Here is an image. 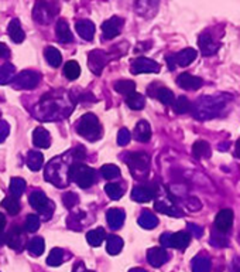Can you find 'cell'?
<instances>
[{
  "label": "cell",
  "instance_id": "836d02e7",
  "mask_svg": "<svg viewBox=\"0 0 240 272\" xmlns=\"http://www.w3.org/2000/svg\"><path fill=\"white\" fill-rule=\"evenodd\" d=\"M14 73H16V68L13 64H4L0 67V85H6L9 84L11 80H14Z\"/></svg>",
  "mask_w": 240,
  "mask_h": 272
},
{
  "label": "cell",
  "instance_id": "680465c9",
  "mask_svg": "<svg viewBox=\"0 0 240 272\" xmlns=\"http://www.w3.org/2000/svg\"><path fill=\"white\" fill-rule=\"evenodd\" d=\"M235 154L240 159V139L236 142V145H235Z\"/></svg>",
  "mask_w": 240,
  "mask_h": 272
},
{
  "label": "cell",
  "instance_id": "d6986e66",
  "mask_svg": "<svg viewBox=\"0 0 240 272\" xmlns=\"http://www.w3.org/2000/svg\"><path fill=\"white\" fill-rule=\"evenodd\" d=\"M198 44L201 47V53L204 55H212L219 50V43L215 41L214 37L211 34H206V33L199 36Z\"/></svg>",
  "mask_w": 240,
  "mask_h": 272
},
{
  "label": "cell",
  "instance_id": "c3c4849f",
  "mask_svg": "<svg viewBox=\"0 0 240 272\" xmlns=\"http://www.w3.org/2000/svg\"><path fill=\"white\" fill-rule=\"evenodd\" d=\"M63 201H64V204H65V207L72 209V207H75V206L78 204L80 197H78V194H77V193L70 191V193H65V194H64Z\"/></svg>",
  "mask_w": 240,
  "mask_h": 272
},
{
  "label": "cell",
  "instance_id": "52a82bcc",
  "mask_svg": "<svg viewBox=\"0 0 240 272\" xmlns=\"http://www.w3.org/2000/svg\"><path fill=\"white\" fill-rule=\"evenodd\" d=\"M71 181H75L80 189H88L95 183V172L86 164H74L71 170Z\"/></svg>",
  "mask_w": 240,
  "mask_h": 272
},
{
  "label": "cell",
  "instance_id": "9c48e42d",
  "mask_svg": "<svg viewBox=\"0 0 240 272\" xmlns=\"http://www.w3.org/2000/svg\"><path fill=\"white\" fill-rule=\"evenodd\" d=\"M58 11V7L55 3H48V1H38L34 6L33 17L36 18L40 24H50L53 21Z\"/></svg>",
  "mask_w": 240,
  "mask_h": 272
},
{
  "label": "cell",
  "instance_id": "8fae6325",
  "mask_svg": "<svg viewBox=\"0 0 240 272\" xmlns=\"http://www.w3.org/2000/svg\"><path fill=\"white\" fill-rule=\"evenodd\" d=\"M110 57L106 51H102V50H93L89 53L88 57V65L89 70L96 75H100L103 68L106 67V64L109 63Z\"/></svg>",
  "mask_w": 240,
  "mask_h": 272
},
{
  "label": "cell",
  "instance_id": "f546056e",
  "mask_svg": "<svg viewBox=\"0 0 240 272\" xmlns=\"http://www.w3.org/2000/svg\"><path fill=\"white\" fill-rule=\"evenodd\" d=\"M105 238H106V231H105L102 227L95 228V230L89 231L88 234H86V241H88L89 245H92V247H99V245L103 243Z\"/></svg>",
  "mask_w": 240,
  "mask_h": 272
},
{
  "label": "cell",
  "instance_id": "6da1fadb",
  "mask_svg": "<svg viewBox=\"0 0 240 272\" xmlns=\"http://www.w3.org/2000/svg\"><path fill=\"white\" fill-rule=\"evenodd\" d=\"M75 108V101L67 91H51L41 97L34 107L33 115L40 121H61L71 115Z\"/></svg>",
  "mask_w": 240,
  "mask_h": 272
},
{
  "label": "cell",
  "instance_id": "74e56055",
  "mask_svg": "<svg viewBox=\"0 0 240 272\" xmlns=\"http://www.w3.org/2000/svg\"><path fill=\"white\" fill-rule=\"evenodd\" d=\"M80 67L77 61H68V63L64 65V75L70 80L74 81L80 77Z\"/></svg>",
  "mask_w": 240,
  "mask_h": 272
},
{
  "label": "cell",
  "instance_id": "7c38bea8",
  "mask_svg": "<svg viewBox=\"0 0 240 272\" xmlns=\"http://www.w3.org/2000/svg\"><path fill=\"white\" fill-rule=\"evenodd\" d=\"M196 55H198V53L194 48H184L182 51H179L175 55H168L167 61H168L169 70H174L175 64H178L179 67H187V65L195 61Z\"/></svg>",
  "mask_w": 240,
  "mask_h": 272
},
{
  "label": "cell",
  "instance_id": "3957f363",
  "mask_svg": "<svg viewBox=\"0 0 240 272\" xmlns=\"http://www.w3.org/2000/svg\"><path fill=\"white\" fill-rule=\"evenodd\" d=\"M229 95L223 94V95H216V97H204L201 100H198L192 105V114L196 119H209L215 118L222 108L225 107V104L228 101H225V98H228Z\"/></svg>",
  "mask_w": 240,
  "mask_h": 272
},
{
  "label": "cell",
  "instance_id": "db71d44e",
  "mask_svg": "<svg viewBox=\"0 0 240 272\" xmlns=\"http://www.w3.org/2000/svg\"><path fill=\"white\" fill-rule=\"evenodd\" d=\"M187 207L191 211H196V210H199L202 207V204H201V201L196 199V197H189L187 200Z\"/></svg>",
  "mask_w": 240,
  "mask_h": 272
},
{
  "label": "cell",
  "instance_id": "d590c367",
  "mask_svg": "<svg viewBox=\"0 0 240 272\" xmlns=\"http://www.w3.org/2000/svg\"><path fill=\"white\" fill-rule=\"evenodd\" d=\"M192 152H194V156L198 159L209 157L211 156V146L208 145V142H205V140H198L192 146Z\"/></svg>",
  "mask_w": 240,
  "mask_h": 272
},
{
  "label": "cell",
  "instance_id": "603a6c76",
  "mask_svg": "<svg viewBox=\"0 0 240 272\" xmlns=\"http://www.w3.org/2000/svg\"><path fill=\"white\" fill-rule=\"evenodd\" d=\"M33 143L37 147H43V149H47L51 145V136H50V132L44 129L43 127L36 128V131L33 132Z\"/></svg>",
  "mask_w": 240,
  "mask_h": 272
},
{
  "label": "cell",
  "instance_id": "91938a15",
  "mask_svg": "<svg viewBox=\"0 0 240 272\" xmlns=\"http://www.w3.org/2000/svg\"><path fill=\"white\" fill-rule=\"evenodd\" d=\"M6 243V234H3V231L0 233V245Z\"/></svg>",
  "mask_w": 240,
  "mask_h": 272
},
{
  "label": "cell",
  "instance_id": "60d3db41",
  "mask_svg": "<svg viewBox=\"0 0 240 272\" xmlns=\"http://www.w3.org/2000/svg\"><path fill=\"white\" fill-rule=\"evenodd\" d=\"M1 206L7 210V213L11 214V216H16V214H18V211H20V203H18V200L16 199V197H13V196H9V197L3 199Z\"/></svg>",
  "mask_w": 240,
  "mask_h": 272
},
{
  "label": "cell",
  "instance_id": "30bf717a",
  "mask_svg": "<svg viewBox=\"0 0 240 272\" xmlns=\"http://www.w3.org/2000/svg\"><path fill=\"white\" fill-rule=\"evenodd\" d=\"M41 75L37 71L26 70L17 74V77L14 78V87L18 90H33L40 84Z\"/></svg>",
  "mask_w": 240,
  "mask_h": 272
},
{
  "label": "cell",
  "instance_id": "816d5d0a",
  "mask_svg": "<svg viewBox=\"0 0 240 272\" xmlns=\"http://www.w3.org/2000/svg\"><path fill=\"white\" fill-rule=\"evenodd\" d=\"M9 132H10L9 124H7L6 121L0 119V143L6 140V137L9 136Z\"/></svg>",
  "mask_w": 240,
  "mask_h": 272
},
{
  "label": "cell",
  "instance_id": "bcb514c9",
  "mask_svg": "<svg viewBox=\"0 0 240 272\" xmlns=\"http://www.w3.org/2000/svg\"><path fill=\"white\" fill-rule=\"evenodd\" d=\"M157 98L162 102L164 105H172L174 104V94L168 88H160L157 92Z\"/></svg>",
  "mask_w": 240,
  "mask_h": 272
},
{
  "label": "cell",
  "instance_id": "4316f807",
  "mask_svg": "<svg viewBox=\"0 0 240 272\" xmlns=\"http://www.w3.org/2000/svg\"><path fill=\"white\" fill-rule=\"evenodd\" d=\"M7 31H9L10 38H11L14 43H21V41L26 38V34H24V31H23V28H21V23H20L18 18H13V20L10 21Z\"/></svg>",
  "mask_w": 240,
  "mask_h": 272
},
{
  "label": "cell",
  "instance_id": "94428289",
  "mask_svg": "<svg viewBox=\"0 0 240 272\" xmlns=\"http://www.w3.org/2000/svg\"><path fill=\"white\" fill-rule=\"evenodd\" d=\"M130 272H147V271H144V270H142V268H134V270H132Z\"/></svg>",
  "mask_w": 240,
  "mask_h": 272
},
{
  "label": "cell",
  "instance_id": "f1b7e54d",
  "mask_svg": "<svg viewBox=\"0 0 240 272\" xmlns=\"http://www.w3.org/2000/svg\"><path fill=\"white\" fill-rule=\"evenodd\" d=\"M139 224H140L143 228H146V230H153V228H156L157 224H159V218L156 217L152 211L143 210L140 217H139Z\"/></svg>",
  "mask_w": 240,
  "mask_h": 272
},
{
  "label": "cell",
  "instance_id": "9f6ffc18",
  "mask_svg": "<svg viewBox=\"0 0 240 272\" xmlns=\"http://www.w3.org/2000/svg\"><path fill=\"white\" fill-rule=\"evenodd\" d=\"M74 272H86V270H85V264L83 263L77 264L75 268H74Z\"/></svg>",
  "mask_w": 240,
  "mask_h": 272
},
{
  "label": "cell",
  "instance_id": "83f0119b",
  "mask_svg": "<svg viewBox=\"0 0 240 272\" xmlns=\"http://www.w3.org/2000/svg\"><path fill=\"white\" fill-rule=\"evenodd\" d=\"M27 166L33 170V172H37L41 169V166L44 163V156L41 152L38 150H30L28 154H27Z\"/></svg>",
  "mask_w": 240,
  "mask_h": 272
},
{
  "label": "cell",
  "instance_id": "6f0895ef",
  "mask_svg": "<svg viewBox=\"0 0 240 272\" xmlns=\"http://www.w3.org/2000/svg\"><path fill=\"white\" fill-rule=\"evenodd\" d=\"M4 226H6V217L0 213V233L4 230Z\"/></svg>",
  "mask_w": 240,
  "mask_h": 272
},
{
  "label": "cell",
  "instance_id": "7a4b0ae2",
  "mask_svg": "<svg viewBox=\"0 0 240 272\" xmlns=\"http://www.w3.org/2000/svg\"><path fill=\"white\" fill-rule=\"evenodd\" d=\"M85 156H86L85 147L77 146L71 150L51 159L45 166V180L61 189L67 187L71 181V170L74 164L80 163V160L85 159Z\"/></svg>",
  "mask_w": 240,
  "mask_h": 272
},
{
  "label": "cell",
  "instance_id": "7bdbcfd3",
  "mask_svg": "<svg viewBox=\"0 0 240 272\" xmlns=\"http://www.w3.org/2000/svg\"><path fill=\"white\" fill-rule=\"evenodd\" d=\"M64 261V251L61 248H54L51 250V253L48 255V258H47V264L50 265V267H58V265H61Z\"/></svg>",
  "mask_w": 240,
  "mask_h": 272
},
{
  "label": "cell",
  "instance_id": "ffe728a7",
  "mask_svg": "<svg viewBox=\"0 0 240 272\" xmlns=\"http://www.w3.org/2000/svg\"><path fill=\"white\" fill-rule=\"evenodd\" d=\"M55 34H57V40H58L60 43H64V44L71 43L72 40H74L70 24H68L64 18L57 21V24H55Z\"/></svg>",
  "mask_w": 240,
  "mask_h": 272
},
{
  "label": "cell",
  "instance_id": "8d00e7d4",
  "mask_svg": "<svg viewBox=\"0 0 240 272\" xmlns=\"http://www.w3.org/2000/svg\"><path fill=\"white\" fill-rule=\"evenodd\" d=\"M115 90L119 92V94H122V95H126V97H129V95H132L136 90V84L133 81H130V80H120V81L115 82Z\"/></svg>",
  "mask_w": 240,
  "mask_h": 272
},
{
  "label": "cell",
  "instance_id": "6125c7cd",
  "mask_svg": "<svg viewBox=\"0 0 240 272\" xmlns=\"http://www.w3.org/2000/svg\"><path fill=\"white\" fill-rule=\"evenodd\" d=\"M238 272H240V270H239V271H238Z\"/></svg>",
  "mask_w": 240,
  "mask_h": 272
},
{
  "label": "cell",
  "instance_id": "4dcf8cb0",
  "mask_svg": "<svg viewBox=\"0 0 240 272\" xmlns=\"http://www.w3.org/2000/svg\"><path fill=\"white\" fill-rule=\"evenodd\" d=\"M106 250L110 255L120 254V251L123 250V240L119 236H115V234L109 236L107 237Z\"/></svg>",
  "mask_w": 240,
  "mask_h": 272
},
{
  "label": "cell",
  "instance_id": "f5cc1de1",
  "mask_svg": "<svg viewBox=\"0 0 240 272\" xmlns=\"http://www.w3.org/2000/svg\"><path fill=\"white\" fill-rule=\"evenodd\" d=\"M188 230H189V236H194L195 238H199L204 234V228L196 224H188Z\"/></svg>",
  "mask_w": 240,
  "mask_h": 272
},
{
  "label": "cell",
  "instance_id": "44dd1931",
  "mask_svg": "<svg viewBox=\"0 0 240 272\" xmlns=\"http://www.w3.org/2000/svg\"><path fill=\"white\" fill-rule=\"evenodd\" d=\"M177 84L181 88H184V90H198V88L202 87L204 82H202L201 78H198V77H194L191 74L184 73L181 74L177 78Z\"/></svg>",
  "mask_w": 240,
  "mask_h": 272
},
{
  "label": "cell",
  "instance_id": "f35d334b",
  "mask_svg": "<svg viewBox=\"0 0 240 272\" xmlns=\"http://www.w3.org/2000/svg\"><path fill=\"white\" fill-rule=\"evenodd\" d=\"M192 272H211V260L206 257H196L192 261Z\"/></svg>",
  "mask_w": 240,
  "mask_h": 272
},
{
  "label": "cell",
  "instance_id": "b9f144b4",
  "mask_svg": "<svg viewBox=\"0 0 240 272\" xmlns=\"http://www.w3.org/2000/svg\"><path fill=\"white\" fill-rule=\"evenodd\" d=\"M105 191L109 196V199L112 200H119L123 196V189L119 183H107L105 186Z\"/></svg>",
  "mask_w": 240,
  "mask_h": 272
},
{
  "label": "cell",
  "instance_id": "5bb4252c",
  "mask_svg": "<svg viewBox=\"0 0 240 272\" xmlns=\"http://www.w3.org/2000/svg\"><path fill=\"white\" fill-rule=\"evenodd\" d=\"M122 27H123V18L113 16L102 24V37L105 40H112L120 34Z\"/></svg>",
  "mask_w": 240,
  "mask_h": 272
},
{
  "label": "cell",
  "instance_id": "4fadbf2b",
  "mask_svg": "<svg viewBox=\"0 0 240 272\" xmlns=\"http://www.w3.org/2000/svg\"><path fill=\"white\" fill-rule=\"evenodd\" d=\"M132 73H160V64L156 63L154 60L146 58V57H139L132 61Z\"/></svg>",
  "mask_w": 240,
  "mask_h": 272
},
{
  "label": "cell",
  "instance_id": "cb8c5ba5",
  "mask_svg": "<svg viewBox=\"0 0 240 272\" xmlns=\"http://www.w3.org/2000/svg\"><path fill=\"white\" fill-rule=\"evenodd\" d=\"M107 224L110 226L112 230H119L125 223L126 214L122 209H110L106 213Z\"/></svg>",
  "mask_w": 240,
  "mask_h": 272
},
{
  "label": "cell",
  "instance_id": "e0dca14e",
  "mask_svg": "<svg viewBox=\"0 0 240 272\" xmlns=\"http://www.w3.org/2000/svg\"><path fill=\"white\" fill-rule=\"evenodd\" d=\"M232 224H233V211L229 209L221 210L218 213V216L215 218V227L219 233H228L231 230Z\"/></svg>",
  "mask_w": 240,
  "mask_h": 272
},
{
  "label": "cell",
  "instance_id": "681fc988",
  "mask_svg": "<svg viewBox=\"0 0 240 272\" xmlns=\"http://www.w3.org/2000/svg\"><path fill=\"white\" fill-rule=\"evenodd\" d=\"M130 139H132V134H130V131H129V129H126V128H122V129L119 131V134H117V143H119L120 146L129 145Z\"/></svg>",
  "mask_w": 240,
  "mask_h": 272
},
{
  "label": "cell",
  "instance_id": "d6a6232c",
  "mask_svg": "<svg viewBox=\"0 0 240 272\" xmlns=\"http://www.w3.org/2000/svg\"><path fill=\"white\" fill-rule=\"evenodd\" d=\"M26 186L27 183L24 179H21V177H13L11 180H10V193H11V196L13 197H16V199H18L23 193H24V190H26Z\"/></svg>",
  "mask_w": 240,
  "mask_h": 272
},
{
  "label": "cell",
  "instance_id": "11a10c76",
  "mask_svg": "<svg viewBox=\"0 0 240 272\" xmlns=\"http://www.w3.org/2000/svg\"><path fill=\"white\" fill-rule=\"evenodd\" d=\"M10 55V50L9 47L3 43H0V58H7Z\"/></svg>",
  "mask_w": 240,
  "mask_h": 272
},
{
  "label": "cell",
  "instance_id": "ba28073f",
  "mask_svg": "<svg viewBox=\"0 0 240 272\" xmlns=\"http://www.w3.org/2000/svg\"><path fill=\"white\" fill-rule=\"evenodd\" d=\"M161 245L164 248H177V250H185L191 243V236L187 231H178V233H164L160 238Z\"/></svg>",
  "mask_w": 240,
  "mask_h": 272
},
{
  "label": "cell",
  "instance_id": "f6af8a7d",
  "mask_svg": "<svg viewBox=\"0 0 240 272\" xmlns=\"http://www.w3.org/2000/svg\"><path fill=\"white\" fill-rule=\"evenodd\" d=\"M100 174L103 176V179L112 180V179L120 176V170H119V167L115 166V164H105V166L100 167Z\"/></svg>",
  "mask_w": 240,
  "mask_h": 272
},
{
  "label": "cell",
  "instance_id": "f907efd6",
  "mask_svg": "<svg viewBox=\"0 0 240 272\" xmlns=\"http://www.w3.org/2000/svg\"><path fill=\"white\" fill-rule=\"evenodd\" d=\"M211 244L215 247H226L228 245V240L222 237V233H214V236L211 238Z\"/></svg>",
  "mask_w": 240,
  "mask_h": 272
},
{
  "label": "cell",
  "instance_id": "7402d4cb",
  "mask_svg": "<svg viewBox=\"0 0 240 272\" xmlns=\"http://www.w3.org/2000/svg\"><path fill=\"white\" fill-rule=\"evenodd\" d=\"M154 209L167 216H171V217H182V211L168 200H157L154 204Z\"/></svg>",
  "mask_w": 240,
  "mask_h": 272
},
{
  "label": "cell",
  "instance_id": "ab89813d",
  "mask_svg": "<svg viewBox=\"0 0 240 272\" xmlns=\"http://www.w3.org/2000/svg\"><path fill=\"white\" fill-rule=\"evenodd\" d=\"M127 105H129V108L134 109V111H139V109L144 108V105H146V100H144V97H143L142 94H137V92H133L132 95H129L127 97Z\"/></svg>",
  "mask_w": 240,
  "mask_h": 272
},
{
  "label": "cell",
  "instance_id": "7dc6e473",
  "mask_svg": "<svg viewBox=\"0 0 240 272\" xmlns=\"http://www.w3.org/2000/svg\"><path fill=\"white\" fill-rule=\"evenodd\" d=\"M41 220L36 214H28L26 220V230L28 233H36L37 230L40 228Z\"/></svg>",
  "mask_w": 240,
  "mask_h": 272
},
{
  "label": "cell",
  "instance_id": "484cf974",
  "mask_svg": "<svg viewBox=\"0 0 240 272\" xmlns=\"http://www.w3.org/2000/svg\"><path fill=\"white\" fill-rule=\"evenodd\" d=\"M77 31L83 40L86 41H92L93 40V36H95V24L90 21V20H80L77 23Z\"/></svg>",
  "mask_w": 240,
  "mask_h": 272
},
{
  "label": "cell",
  "instance_id": "5b68a950",
  "mask_svg": "<svg viewBox=\"0 0 240 272\" xmlns=\"http://www.w3.org/2000/svg\"><path fill=\"white\" fill-rule=\"evenodd\" d=\"M126 163L129 166L130 172L134 177L143 179L147 176L149 167H150V156L146 152H133V153L127 154Z\"/></svg>",
  "mask_w": 240,
  "mask_h": 272
},
{
  "label": "cell",
  "instance_id": "277c9868",
  "mask_svg": "<svg viewBox=\"0 0 240 272\" xmlns=\"http://www.w3.org/2000/svg\"><path fill=\"white\" fill-rule=\"evenodd\" d=\"M77 132L86 140H90V142L98 140L102 135V127L96 115L85 114L77 124Z\"/></svg>",
  "mask_w": 240,
  "mask_h": 272
},
{
  "label": "cell",
  "instance_id": "2e32d148",
  "mask_svg": "<svg viewBox=\"0 0 240 272\" xmlns=\"http://www.w3.org/2000/svg\"><path fill=\"white\" fill-rule=\"evenodd\" d=\"M157 187L156 186H136L133 190H132V199L134 201H139V203H147V201H152L156 196H157Z\"/></svg>",
  "mask_w": 240,
  "mask_h": 272
},
{
  "label": "cell",
  "instance_id": "1f68e13d",
  "mask_svg": "<svg viewBox=\"0 0 240 272\" xmlns=\"http://www.w3.org/2000/svg\"><path fill=\"white\" fill-rule=\"evenodd\" d=\"M44 55L47 63L50 64L51 67L57 68V67H60L61 63H63V55H61V53L57 48H54V47H47L44 50Z\"/></svg>",
  "mask_w": 240,
  "mask_h": 272
},
{
  "label": "cell",
  "instance_id": "ac0fdd59",
  "mask_svg": "<svg viewBox=\"0 0 240 272\" xmlns=\"http://www.w3.org/2000/svg\"><path fill=\"white\" fill-rule=\"evenodd\" d=\"M147 261L154 268H160L161 265L168 261V254L161 247H153L147 251Z\"/></svg>",
  "mask_w": 240,
  "mask_h": 272
},
{
  "label": "cell",
  "instance_id": "8992f818",
  "mask_svg": "<svg viewBox=\"0 0 240 272\" xmlns=\"http://www.w3.org/2000/svg\"><path fill=\"white\" fill-rule=\"evenodd\" d=\"M28 201H30L31 207L36 209L37 213H38L40 216H43L44 220H50V218L53 217L54 210H55V204L45 196L44 191L34 190L30 194Z\"/></svg>",
  "mask_w": 240,
  "mask_h": 272
},
{
  "label": "cell",
  "instance_id": "e575fe53",
  "mask_svg": "<svg viewBox=\"0 0 240 272\" xmlns=\"http://www.w3.org/2000/svg\"><path fill=\"white\" fill-rule=\"evenodd\" d=\"M44 240L41 238V237H36V238H33L28 245H27V250H28V253L33 255V257H40V255L44 253Z\"/></svg>",
  "mask_w": 240,
  "mask_h": 272
},
{
  "label": "cell",
  "instance_id": "ee69618b",
  "mask_svg": "<svg viewBox=\"0 0 240 272\" xmlns=\"http://www.w3.org/2000/svg\"><path fill=\"white\" fill-rule=\"evenodd\" d=\"M174 111L177 114H187L192 108V104L189 102L187 97H179L177 101H174Z\"/></svg>",
  "mask_w": 240,
  "mask_h": 272
},
{
  "label": "cell",
  "instance_id": "be15d7a7",
  "mask_svg": "<svg viewBox=\"0 0 240 272\" xmlns=\"http://www.w3.org/2000/svg\"><path fill=\"white\" fill-rule=\"evenodd\" d=\"M86 272H89V271H86Z\"/></svg>",
  "mask_w": 240,
  "mask_h": 272
},
{
  "label": "cell",
  "instance_id": "d4e9b609",
  "mask_svg": "<svg viewBox=\"0 0 240 272\" xmlns=\"http://www.w3.org/2000/svg\"><path fill=\"white\" fill-rule=\"evenodd\" d=\"M134 139L142 142V143H146L152 139V128L149 125L147 121H140L136 128H134Z\"/></svg>",
  "mask_w": 240,
  "mask_h": 272
},
{
  "label": "cell",
  "instance_id": "9a60e30c",
  "mask_svg": "<svg viewBox=\"0 0 240 272\" xmlns=\"http://www.w3.org/2000/svg\"><path fill=\"white\" fill-rule=\"evenodd\" d=\"M6 243L9 245L11 250L14 251H23L24 244H26V237H24V231L20 226L13 227L9 231V234L6 236Z\"/></svg>",
  "mask_w": 240,
  "mask_h": 272
}]
</instances>
